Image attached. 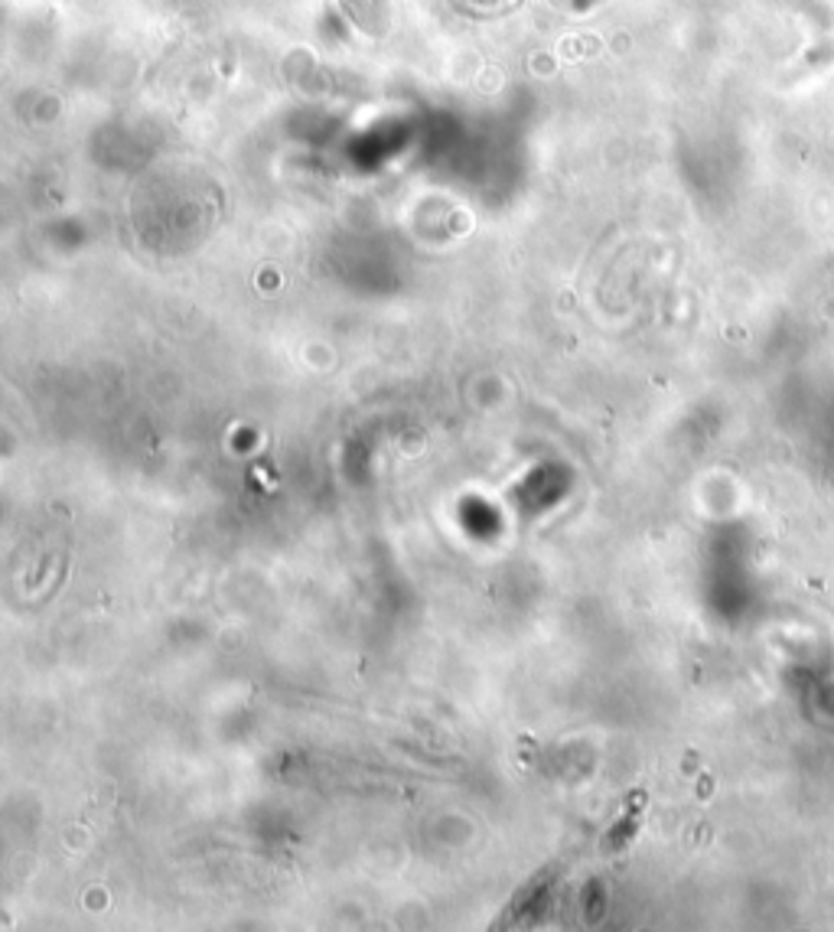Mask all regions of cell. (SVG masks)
Here are the masks:
<instances>
[{"label":"cell","instance_id":"1","mask_svg":"<svg viewBox=\"0 0 834 932\" xmlns=\"http://www.w3.org/2000/svg\"><path fill=\"white\" fill-rule=\"evenodd\" d=\"M643 812H646V793L636 790V793L630 796L623 816L617 819V825H613L610 835H607V848H610V852H623V848L636 838V832H639V825H643Z\"/></svg>","mask_w":834,"mask_h":932}]
</instances>
